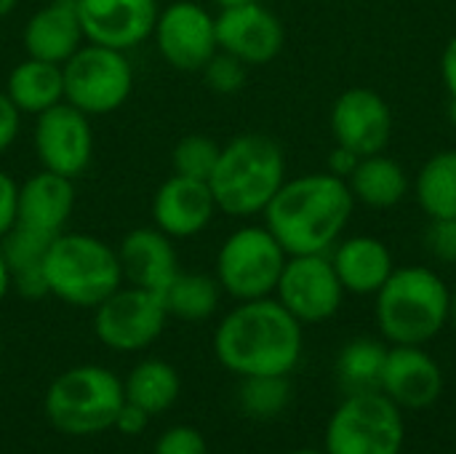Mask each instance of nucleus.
<instances>
[{
	"mask_svg": "<svg viewBox=\"0 0 456 454\" xmlns=\"http://www.w3.org/2000/svg\"><path fill=\"white\" fill-rule=\"evenodd\" d=\"M353 190L331 171L286 179L267 203L265 227L289 257L326 254L353 217Z\"/></svg>",
	"mask_w": 456,
	"mask_h": 454,
	"instance_id": "nucleus-1",
	"label": "nucleus"
},
{
	"mask_svg": "<svg viewBox=\"0 0 456 454\" xmlns=\"http://www.w3.org/2000/svg\"><path fill=\"white\" fill-rule=\"evenodd\" d=\"M214 353L238 377H289L302 356V324L273 297L248 300L219 321Z\"/></svg>",
	"mask_w": 456,
	"mask_h": 454,
	"instance_id": "nucleus-2",
	"label": "nucleus"
},
{
	"mask_svg": "<svg viewBox=\"0 0 456 454\" xmlns=\"http://www.w3.org/2000/svg\"><path fill=\"white\" fill-rule=\"evenodd\" d=\"M283 182L286 158L281 144L256 131L230 139L208 177L216 209L240 219L262 214Z\"/></svg>",
	"mask_w": 456,
	"mask_h": 454,
	"instance_id": "nucleus-3",
	"label": "nucleus"
},
{
	"mask_svg": "<svg viewBox=\"0 0 456 454\" xmlns=\"http://www.w3.org/2000/svg\"><path fill=\"white\" fill-rule=\"evenodd\" d=\"M43 276L48 297L91 310L123 286L118 252L91 233H59L43 260Z\"/></svg>",
	"mask_w": 456,
	"mask_h": 454,
	"instance_id": "nucleus-4",
	"label": "nucleus"
},
{
	"mask_svg": "<svg viewBox=\"0 0 456 454\" xmlns=\"http://www.w3.org/2000/svg\"><path fill=\"white\" fill-rule=\"evenodd\" d=\"M452 292L430 268H398L377 292V324L393 345H425L449 324Z\"/></svg>",
	"mask_w": 456,
	"mask_h": 454,
	"instance_id": "nucleus-5",
	"label": "nucleus"
},
{
	"mask_svg": "<svg viewBox=\"0 0 456 454\" xmlns=\"http://www.w3.org/2000/svg\"><path fill=\"white\" fill-rule=\"evenodd\" d=\"M126 401L123 380L96 364L61 372L45 393V417L69 436H91L110 431Z\"/></svg>",
	"mask_w": 456,
	"mask_h": 454,
	"instance_id": "nucleus-6",
	"label": "nucleus"
},
{
	"mask_svg": "<svg viewBox=\"0 0 456 454\" xmlns=\"http://www.w3.org/2000/svg\"><path fill=\"white\" fill-rule=\"evenodd\" d=\"M286 260L289 254L265 225H243L219 246L214 276L232 300H262L275 292Z\"/></svg>",
	"mask_w": 456,
	"mask_h": 454,
	"instance_id": "nucleus-7",
	"label": "nucleus"
},
{
	"mask_svg": "<svg viewBox=\"0 0 456 454\" xmlns=\"http://www.w3.org/2000/svg\"><path fill=\"white\" fill-rule=\"evenodd\" d=\"M401 407L382 391L350 393L329 420L326 454H401Z\"/></svg>",
	"mask_w": 456,
	"mask_h": 454,
	"instance_id": "nucleus-8",
	"label": "nucleus"
},
{
	"mask_svg": "<svg viewBox=\"0 0 456 454\" xmlns=\"http://www.w3.org/2000/svg\"><path fill=\"white\" fill-rule=\"evenodd\" d=\"M64 102L88 118L120 110L134 91V67L126 51L83 43L64 64Z\"/></svg>",
	"mask_w": 456,
	"mask_h": 454,
	"instance_id": "nucleus-9",
	"label": "nucleus"
},
{
	"mask_svg": "<svg viewBox=\"0 0 456 454\" xmlns=\"http://www.w3.org/2000/svg\"><path fill=\"white\" fill-rule=\"evenodd\" d=\"M168 313L160 294L123 284L104 302L94 308L96 340L118 353H136L150 348L166 329Z\"/></svg>",
	"mask_w": 456,
	"mask_h": 454,
	"instance_id": "nucleus-10",
	"label": "nucleus"
},
{
	"mask_svg": "<svg viewBox=\"0 0 456 454\" xmlns=\"http://www.w3.org/2000/svg\"><path fill=\"white\" fill-rule=\"evenodd\" d=\"M160 59L176 72H200L203 64L219 51L216 16L192 0H174L158 11L152 29Z\"/></svg>",
	"mask_w": 456,
	"mask_h": 454,
	"instance_id": "nucleus-11",
	"label": "nucleus"
},
{
	"mask_svg": "<svg viewBox=\"0 0 456 454\" xmlns=\"http://www.w3.org/2000/svg\"><path fill=\"white\" fill-rule=\"evenodd\" d=\"M275 300L299 321L321 324L337 316L345 286L326 254H297L289 257L275 286Z\"/></svg>",
	"mask_w": 456,
	"mask_h": 454,
	"instance_id": "nucleus-12",
	"label": "nucleus"
},
{
	"mask_svg": "<svg viewBox=\"0 0 456 454\" xmlns=\"http://www.w3.org/2000/svg\"><path fill=\"white\" fill-rule=\"evenodd\" d=\"M32 147L40 169L77 179L88 171L94 158V128L91 118L77 107L59 102L51 110L35 115Z\"/></svg>",
	"mask_w": 456,
	"mask_h": 454,
	"instance_id": "nucleus-13",
	"label": "nucleus"
},
{
	"mask_svg": "<svg viewBox=\"0 0 456 454\" xmlns=\"http://www.w3.org/2000/svg\"><path fill=\"white\" fill-rule=\"evenodd\" d=\"M216 43L219 51L240 59L246 67H256L273 62L281 54L286 43V29L270 8L254 0L219 8Z\"/></svg>",
	"mask_w": 456,
	"mask_h": 454,
	"instance_id": "nucleus-14",
	"label": "nucleus"
},
{
	"mask_svg": "<svg viewBox=\"0 0 456 454\" xmlns=\"http://www.w3.org/2000/svg\"><path fill=\"white\" fill-rule=\"evenodd\" d=\"M158 0H77L86 43L131 51L152 37Z\"/></svg>",
	"mask_w": 456,
	"mask_h": 454,
	"instance_id": "nucleus-15",
	"label": "nucleus"
},
{
	"mask_svg": "<svg viewBox=\"0 0 456 454\" xmlns=\"http://www.w3.org/2000/svg\"><path fill=\"white\" fill-rule=\"evenodd\" d=\"M331 134H334L339 147H347L358 158L377 155L390 142L393 112L377 91L347 88L334 102Z\"/></svg>",
	"mask_w": 456,
	"mask_h": 454,
	"instance_id": "nucleus-16",
	"label": "nucleus"
},
{
	"mask_svg": "<svg viewBox=\"0 0 456 454\" xmlns=\"http://www.w3.org/2000/svg\"><path fill=\"white\" fill-rule=\"evenodd\" d=\"M216 211L219 209H216L208 182L187 179L179 174H171L155 190L152 203H150L152 225L174 241L200 235L211 225Z\"/></svg>",
	"mask_w": 456,
	"mask_h": 454,
	"instance_id": "nucleus-17",
	"label": "nucleus"
},
{
	"mask_svg": "<svg viewBox=\"0 0 456 454\" xmlns=\"http://www.w3.org/2000/svg\"><path fill=\"white\" fill-rule=\"evenodd\" d=\"M379 391L401 409H428L444 391V372L419 345H395L387 351Z\"/></svg>",
	"mask_w": 456,
	"mask_h": 454,
	"instance_id": "nucleus-18",
	"label": "nucleus"
},
{
	"mask_svg": "<svg viewBox=\"0 0 456 454\" xmlns=\"http://www.w3.org/2000/svg\"><path fill=\"white\" fill-rule=\"evenodd\" d=\"M118 260L123 270V284L147 289L160 294L171 278L182 270L174 249V238L163 230L152 227H134L118 244Z\"/></svg>",
	"mask_w": 456,
	"mask_h": 454,
	"instance_id": "nucleus-19",
	"label": "nucleus"
},
{
	"mask_svg": "<svg viewBox=\"0 0 456 454\" xmlns=\"http://www.w3.org/2000/svg\"><path fill=\"white\" fill-rule=\"evenodd\" d=\"M75 209V179L40 169L19 185L16 225L43 235L64 233Z\"/></svg>",
	"mask_w": 456,
	"mask_h": 454,
	"instance_id": "nucleus-20",
	"label": "nucleus"
},
{
	"mask_svg": "<svg viewBox=\"0 0 456 454\" xmlns=\"http://www.w3.org/2000/svg\"><path fill=\"white\" fill-rule=\"evenodd\" d=\"M83 43L86 35L77 13V0H48L27 19L21 29V45L27 56L53 64H64Z\"/></svg>",
	"mask_w": 456,
	"mask_h": 454,
	"instance_id": "nucleus-21",
	"label": "nucleus"
},
{
	"mask_svg": "<svg viewBox=\"0 0 456 454\" xmlns=\"http://www.w3.org/2000/svg\"><path fill=\"white\" fill-rule=\"evenodd\" d=\"M331 265L345 292L353 294H377L395 270L390 249L371 235H353L342 241L331 257Z\"/></svg>",
	"mask_w": 456,
	"mask_h": 454,
	"instance_id": "nucleus-22",
	"label": "nucleus"
},
{
	"mask_svg": "<svg viewBox=\"0 0 456 454\" xmlns=\"http://www.w3.org/2000/svg\"><path fill=\"white\" fill-rule=\"evenodd\" d=\"M56 238V235H53ZM51 235L35 233L29 227L13 225L8 235L0 241V252L11 270V292L21 294L24 300H43L48 297L43 260L53 241Z\"/></svg>",
	"mask_w": 456,
	"mask_h": 454,
	"instance_id": "nucleus-23",
	"label": "nucleus"
},
{
	"mask_svg": "<svg viewBox=\"0 0 456 454\" xmlns=\"http://www.w3.org/2000/svg\"><path fill=\"white\" fill-rule=\"evenodd\" d=\"M5 94L21 115H40L53 104L64 102V72L61 64L43 62L35 56L13 64L5 80Z\"/></svg>",
	"mask_w": 456,
	"mask_h": 454,
	"instance_id": "nucleus-24",
	"label": "nucleus"
},
{
	"mask_svg": "<svg viewBox=\"0 0 456 454\" xmlns=\"http://www.w3.org/2000/svg\"><path fill=\"white\" fill-rule=\"evenodd\" d=\"M347 185L355 201L374 209H390L401 203L409 193V177L403 166L379 153L361 158L353 174L347 177Z\"/></svg>",
	"mask_w": 456,
	"mask_h": 454,
	"instance_id": "nucleus-25",
	"label": "nucleus"
},
{
	"mask_svg": "<svg viewBox=\"0 0 456 454\" xmlns=\"http://www.w3.org/2000/svg\"><path fill=\"white\" fill-rule=\"evenodd\" d=\"M168 318L179 321H206L216 313L222 300V286L211 273H187L179 270L171 284L160 292Z\"/></svg>",
	"mask_w": 456,
	"mask_h": 454,
	"instance_id": "nucleus-26",
	"label": "nucleus"
},
{
	"mask_svg": "<svg viewBox=\"0 0 456 454\" xmlns=\"http://www.w3.org/2000/svg\"><path fill=\"white\" fill-rule=\"evenodd\" d=\"M179 391H182L179 372L168 361H160V359L139 361L123 380L126 401L142 407L150 415H160L171 409L179 399Z\"/></svg>",
	"mask_w": 456,
	"mask_h": 454,
	"instance_id": "nucleus-27",
	"label": "nucleus"
},
{
	"mask_svg": "<svg viewBox=\"0 0 456 454\" xmlns=\"http://www.w3.org/2000/svg\"><path fill=\"white\" fill-rule=\"evenodd\" d=\"M417 201L430 219L456 217V150H441L422 166Z\"/></svg>",
	"mask_w": 456,
	"mask_h": 454,
	"instance_id": "nucleus-28",
	"label": "nucleus"
},
{
	"mask_svg": "<svg viewBox=\"0 0 456 454\" xmlns=\"http://www.w3.org/2000/svg\"><path fill=\"white\" fill-rule=\"evenodd\" d=\"M387 348H382L377 340L358 337L347 343L337 359V377L345 388V393H369L379 391L382 385V369H385Z\"/></svg>",
	"mask_w": 456,
	"mask_h": 454,
	"instance_id": "nucleus-29",
	"label": "nucleus"
},
{
	"mask_svg": "<svg viewBox=\"0 0 456 454\" xmlns=\"http://www.w3.org/2000/svg\"><path fill=\"white\" fill-rule=\"evenodd\" d=\"M238 401L240 409L248 417L256 420H273L278 417L289 401H291V385L286 375H256V377H243L238 388Z\"/></svg>",
	"mask_w": 456,
	"mask_h": 454,
	"instance_id": "nucleus-30",
	"label": "nucleus"
},
{
	"mask_svg": "<svg viewBox=\"0 0 456 454\" xmlns=\"http://www.w3.org/2000/svg\"><path fill=\"white\" fill-rule=\"evenodd\" d=\"M219 153H222V144L214 142L211 136L187 134L174 144V153H171L174 174L198 179V182H208V177L214 174V166L219 161Z\"/></svg>",
	"mask_w": 456,
	"mask_h": 454,
	"instance_id": "nucleus-31",
	"label": "nucleus"
},
{
	"mask_svg": "<svg viewBox=\"0 0 456 454\" xmlns=\"http://www.w3.org/2000/svg\"><path fill=\"white\" fill-rule=\"evenodd\" d=\"M246 70H248V67H246L240 59H235V56H230V54H224V51H216V54L203 64L200 75H203L206 86H208L214 94L232 96V94H238V91L246 86V75H248Z\"/></svg>",
	"mask_w": 456,
	"mask_h": 454,
	"instance_id": "nucleus-32",
	"label": "nucleus"
},
{
	"mask_svg": "<svg viewBox=\"0 0 456 454\" xmlns=\"http://www.w3.org/2000/svg\"><path fill=\"white\" fill-rule=\"evenodd\" d=\"M152 454H208V444L198 428L174 425L160 433Z\"/></svg>",
	"mask_w": 456,
	"mask_h": 454,
	"instance_id": "nucleus-33",
	"label": "nucleus"
},
{
	"mask_svg": "<svg viewBox=\"0 0 456 454\" xmlns=\"http://www.w3.org/2000/svg\"><path fill=\"white\" fill-rule=\"evenodd\" d=\"M428 252L446 265H456V217L452 219H430L428 227Z\"/></svg>",
	"mask_w": 456,
	"mask_h": 454,
	"instance_id": "nucleus-34",
	"label": "nucleus"
},
{
	"mask_svg": "<svg viewBox=\"0 0 456 454\" xmlns=\"http://www.w3.org/2000/svg\"><path fill=\"white\" fill-rule=\"evenodd\" d=\"M16 198H19V182L0 169V241L16 225Z\"/></svg>",
	"mask_w": 456,
	"mask_h": 454,
	"instance_id": "nucleus-35",
	"label": "nucleus"
},
{
	"mask_svg": "<svg viewBox=\"0 0 456 454\" xmlns=\"http://www.w3.org/2000/svg\"><path fill=\"white\" fill-rule=\"evenodd\" d=\"M19 128H21V112L8 99V94L0 91V155L16 142Z\"/></svg>",
	"mask_w": 456,
	"mask_h": 454,
	"instance_id": "nucleus-36",
	"label": "nucleus"
},
{
	"mask_svg": "<svg viewBox=\"0 0 456 454\" xmlns=\"http://www.w3.org/2000/svg\"><path fill=\"white\" fill-rule=\"evenodd\" d=\"M150 417H152V415L144 412L142 407H136V404H131V401H123V407H120V412H118L112 428L120 431V433H126V436H139V433L147 431Z\"/></svg>",
	"mask_w": 456,
	"mask_h": 454,
	"instance_id": "nucleus-37",
	"label": "nucleus"
},
{
	"mask_svg": "<svg viewBox=\"0 0 456 454\" xmlns=\"http://www.w3.org/2000/svg\"><path fill=\"white\" fill-rule=\"evenodd\" d=\"M441 75H444V83H446L449 96H452V115H454L456 123V35L449 40V45H446V51H444Z\"/></svg>",
	"mask_w": 456,
	"mask_h": 454,
	"instance_id": "nucleus-38",
	"label": "nucleus"
},
{
	"mask_svg": "<svg viewBox=\"0 0 456 454\" xmlns=\"http://www.w3.org/2000/svg\"><path fill=\"white\" fill-rule=\"evenodd\" d=\"M358 155L355 153H350L347 147H339L337 144V150L329 155V171L331 174H337V177H342V179H347L350 174H353V169L358 166Z\"/></svg>",
	"mask_w": 456,
	"mask_h": 454,
	"instance_id": "nucleus-39",
	"label": "nucleus"
},
{
	"mask_svg": "<svg viewBox=\"0 0 456 454\" xmlns=\"http://www.w3.org/2000/svg\"><path fill=\"white\" fill-rule=\"evenodd\" d=\"M8 292H11V270H8L5 257H3V252H0V305H3V300L8 297Z\"/></svg>",
	"mask_w": 456,
	"mask_h": 454,
	"instance_id": "nucleus-40",
	"label": "nucleus"
},
{
	"mask_svg": "<svg viewBox=\"0 0 456 454\" xmlns=\"http://www.w3.org/2000/svg\"><path fill=\"white\" fill-rule=\"evenodd\" d=\"M16 5H19V0H0V19L8 16Z\"/></svg>",
	"mask_w": 456,
	"mask_h": 454,
	"instance_id": "nucleus-41",
	"label": "nucleus"
},
{
	"mask_svg": "<svg viewBox=\"0 0 456 454\" xmlns=\"http://www.w3.org/2000/svg\"><path fill=\"white\" fill-rule=\"evenodd\" d=\"M449 321L454 324L456 329V289L452 292V300H449Z\"/></svg>",
	"mask_w": 456,
	"mask_h": 454,
	"instance_id": "nucleus-42",
	"label": "nucleus"
},
{
	"mask_svg": "<svg viewBox=\"0 0 456 454\" xmlns=\"http://www.w3.org/2000/svg\"><path fill=\"white\" fill-rule=\"evenodd\" d=\"M219 8H230V5H240V3H254V0H214Z\"/></svg>",
	"mask_w": 456,
	"mask_h": 454,
	"instance_id": "nucleus-43",
	"label": "nucleus"
},
{
	"mask_svg": "<svg viewBox=\"0 0 456 454\" xmlns=\"http://www.w3.org/2000/svg\"><path fill=\"white\" fill-rule=\"evenodd\" d=\"M291 454H326V452H315V450H299V452H291Z\"/></svg>",
	"mask_w": 456,
	"mask_h": 454,
	"instance_id": "nucleus-44",
	"label": "nucleus"
}]
</instances>
